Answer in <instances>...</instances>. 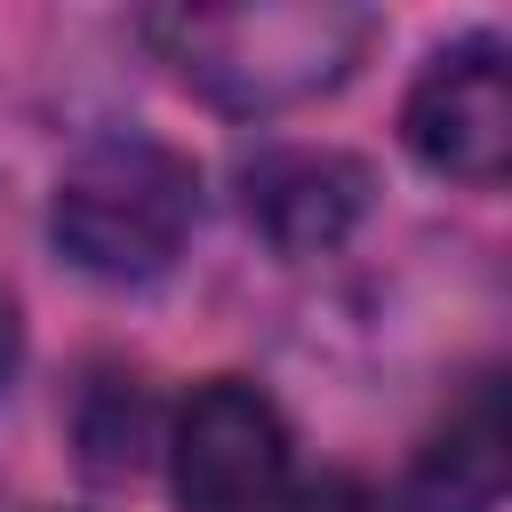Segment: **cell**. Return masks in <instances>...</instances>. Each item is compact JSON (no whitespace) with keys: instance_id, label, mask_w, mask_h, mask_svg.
I'll list each match as a JSON object with an SVG mask.
<instances>
[{"instance_id":"obj_1","label":"cell","mask_w":512,"mask_h":512,"mask_svg":"<svg viewBox=\"0 0 512 512\" xmlns=\"http://www.w3.org/2000/svg\"><path fill=\"white\" fill-rule=\"evenodd\" d=\"M176 72L224 104V112H288L304 96H328L376 16L368 8H328V0H264V8H184L160 24Z\"/></svg>"},{"instance_id":"obj_2","label":"cell","mask_w":512,"mask_h":512,"mask_svg":"<svg viewBox=\"0 0 512 512\" xmlns=\"http://www.w3.org/2000/svg\"><path fill=\"white\" fill-rule=\"evenodd\" d=\"M192 224H200V168L160 136L88 144L56 176V208H48L64 264L88 280H112V288L160 280L176 264V248L192 240Z\"/></svg>"},{"instance_id":"obj_3","label":"cell","mask_w":512,"mask_h":512,"mask_svg":"<svg viewBox=\"0 0 512 512\" xmlns=\"http://www.w3.org/2000/svg\"><path fill=\"white\" fill-rule=\"evenodd\" d=\"M168 488L184 512H272L288 488V424L248 376H208L176 408Z\"/></svg>"},{"instance_id":"obj_4","label":"cell","mask_w":512,"mask_h":512,"mask_svg":"<svg viewBox=\"0 0 512 512\" xmlns=\"http://www.w3.org/2000/svg\"><path fill=\"white\" fill-rule=\"evenodd\" d=\"M400 144L448 184H472V192L504 184V168H512V72H504L496 32H472L416 72V88L400 104Z\"/></svg>"},{"instance_id":"obj_5","label":"cell","mask_w":512,"mask_h":512,"mask_svg":"<svg viewBox=\"0 0 512 512\" xmlns=\"http://www.w3.org/2000/svg\"><path fill=\"white\" fill-rule=\"evenodd\" d=\"M368 160L336 152V144H272L248 160L240 176V200H248V224L280 248V256H320L336 248L360 216H368Z\"/></svg>"},{"instance_id":"obj_6","label":"cell","mask_w":512,"mask_h":512,"mask_svg":"<svg viewBox=\"0 0 512 512\" xmlns=\"http://www.w3.org/2000/svg\"><path fill=\"white\" fill-rule=\"evenodd\" d=\"M496 480H504L496 408L472 400V416L448 424V440L424 448V464H416V480H408V504H416V512H488V504H496Z\"/></svg>"},{"instance_id":"obj_7","label":"cell","mask_w":512,"mask_h":512,"mask_svg":"<svg viewBox=\"0 0 512 512\" xmlns=\"http://www.w3.org/2000/svg\"><path fill=\"white\" fill-rule=\"evenodd\" d=\"M288 512H384V496L368 480H352V472H320V480H304L288 496Z\"/></svg>"},{"instance_id":"obj_8","label":"cell","mask_w":512,"mask_h":512,"mask_svg":"<svg viewBox=\"0 0 512 512\" xmlns=\"http://www.w3.org/2000/svg\"><path fill=\"white\" fill-rule=\"evenodd\" d=\"M8 360H16V304L0 296V368H8Z\"/></svg>"}]
</instances>
